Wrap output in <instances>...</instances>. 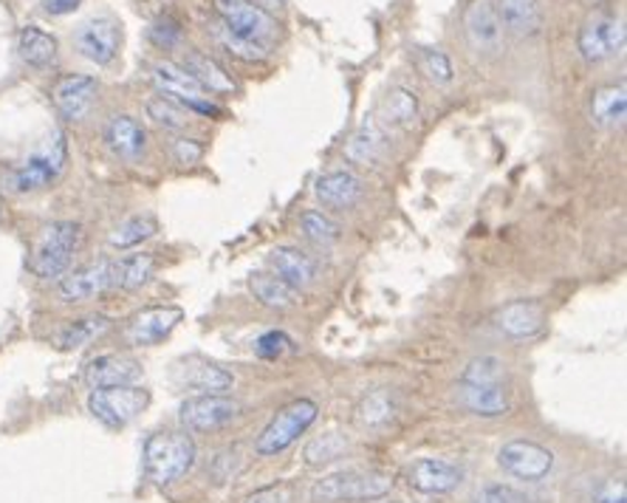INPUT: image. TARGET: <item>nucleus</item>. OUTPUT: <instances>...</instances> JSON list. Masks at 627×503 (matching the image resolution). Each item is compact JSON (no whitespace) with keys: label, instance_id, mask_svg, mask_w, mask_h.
Here are the masks:
<instances>
[{"label":"nucleus","instance_id":"4be33fe9","mask_svg":"<svg viewBox=\"0 0 627 503\" xmlns=\"http://www.w3.org/2000/svg\"><path fill=\"white\" fill-rule=\"evenodd\" d=\"M495 12L504 31H512L515 38H537L546 20L540 0H497Z\"/></svg>","mask_w":627,"mask_h":503},{"label":"nucleus","instance_id":"c03bdc74","mask_svg":"<svg viewBox=\"0 0 627 503\" xmlns=\"http://www.w3.org/2000/svg\"><path fill=\"white\" fill-rule=\"evenodd\" d=\"M475 503H528V497L523 492H517L515 486L489 484L478 492Z\"/></svg>","mask_w":627,"mask_h":503},{"label":"nucleus","instance_id":"9b49d317","mask_svg":"<svg viewBox=\"0 0 627 503\" xmlns=\"http://www.w3.org/2000/svg\"><path fill=\"white\" fill-rule=\"evenodd\" d=\"M119 43H122V31L111 18H91L74 31L77 51L97 66H111L119 54Z\"/></svg>","mask_w":627,"mask_h":503},{"label":"nucleus","instance_id":"a878e982","mask_svg":"<svg viewBox=\"0 0 627 503\" xmlns=\"http://www.w3.org/2000/svg\"><path fill=\"white\" fill-rule=\"evenodd\" d=\"M461 402L475 416H504L509 413V393L504 385H458Z\"/></svg>","mask_w":627,"mask_h":503},{"label":"nucleus","instance_id":"09e8293b","mask_svg":"<svg viewBox=\"0 0 627 503\" xmlns=\"http://www.w3.org/2000/svg\"><path fill=\"white\" fill-rule=\"evenodd\" d=\"M82 0H43L45 14H71L80 9Z\"/></svg>","mask_w":627,"mask_h":503},{"label":"nucleus","instance_id":"20e7f679","mask_svg":"<svg viewBox=\"0 0 627 503\" xmlns=\"http://www.w3.org/2000/svg\"><path fill=\"white\" fill-rule=\"evenodd\" d=\"M393 490V479L380 470H342V473L325 475L311 490L314 503H340V501H376Z\"/></svg>","mask_w":627,"mask_h":503},{"label":"nucleus","instance_id":"aec40b11","mask_svg":"<svg viewBox=\"0 0 627 503\" xmlns=\"http://www.w3.org/2000/svg\"><path fill=\"white\" fill-rule=\"evenodd\" d=\"M105 144L122 162H139L148 148V133L136 119L119 113L105 124Z\"/></svg>","mask_w":627,"mask_h":503},{"label":"nucleus","instance_id":"2eb2a0df","mask_svg":"<svg viewBox=\"0 0 627 503\" xmlns=\"http://www.w3.org/2000/svg\"><path fill=\"white\" fill-rule=\"evenodd\" d=\"M97 93H100V85H97L93 77L71 74V77H62V80L57 82L51 97H54V105L62 119H69V122H82V119L91 113L93 102H97Z\"/></svg>","mask_w":627,"mask_h":503},{"label":"nucleus","instance_id":"49530a36","mask_svg":"<svg viewBox=\"0 0 627 503\" xmlns=\"http://www.w3.org/2000/svg\"><path fill=\"white\" fill-rule=\"evenodd\" d=\"M594 503H625V484L621 481H605L594 495Z\"/></svg>","mask_w":627,"mask_h":503},{"label":"nucleus","instance_id":"f8f14e48","mask_svg":"<svg viewBox=\"0 0 627 503\" xmlns=\"http://www.w3.org/2000/svg\"><path fill=\"white\" fill-rule=\"evenodd\" d=\"M241 416V404L230 396H193L181 404V424L195 433L226 427Z\"/></svg>","mask_w":627,"mask_h":503},{"label":"nucleus","instance_id":"a18cd8bd","mask_svg":"<svg viewBox=\"0 0 627 503\" xmlns=\"http://www.w3.org/2000/svg\"><path fill=\"white\" fill-rule=\"evenodd\" d=\"M173 155L179 159L181 164H195L204 155V148H201L195 139H175L173 142Z\"/></svg>","mask_w":627,"mask_h":503},{"label":"nucleus","instance_id":"6e6552de","mask_svg":"<svg viewBox=\"0 0 627 503\" xmlns=\"http://www.w3.org/2000/svg\"><path fill=\"white\" fill-rule=\"evenodd\" d=\"M625 49V20L614 12H594L579 29V54L585 62H605Z\"/></svg>","mask_w":627,"mask_h":503},{"label":"nucleus","instance_id":"dca6fc26","mask_svg":"<svg viewBox=\"0 0 627 503\" xmlns=\"http://www.w3.org/2000/svg\"><path fill=\"white\" fill-rule=\"evenodd\" d=\"M108 289H113V261H97L62 278L60 300L82 303V300L100 298Z\"/></svg>","mask_w":627,"mask_h":503},{"label":"nucleus","instance_id":"b1692460","mask_svg":"<svg viewBox=\"0 0 627 503\" xmlns=\"http://www.w3.org/2000/svg\"><path fill=\"white\" fill-rule=\"evenodd\" d=\"M385 150H387V137L385 131H382V124L376 122V119L367 117L365 122L356 128L354 137L348 139V144H345V159L367 168V164L380 162L382 155H385Z\"/></svg>","mask_w":627,"mask_h":503},{"label":"nucleus","instance_id":"7ed1b4c3","mask_svg":"<svg viewBox=\"0 0 627 503\" xmlns=\"http://www.w3.org/2000/svg\"><path fill=\"white\" fill-rule=\"evenodd\" d=\"M65 164H69V142H65V133L54 131L38 153H31L18 170L9 173L7 187L20 195L38 193L60 179Z\"/></svg>","mask_w":627,"mask_h":503},{"label":"nucleus","instance_id":"bb28decb","mask_svg":"<svg viewBox=\"0 0 627 503\" xmlns=\"http://www.w3.org/2000/svg\"><path fill=\"white\" fill-rule=\"evenodd\" d=\"M627 117V88L625 82L619 85H603L590 97V119L599 128H619Z\"/></svg>","mask_w":627,"mask_h":503},{"label":"nucleus","instance_id":"f03ea898","mask_svg":"<svg viewBox=\"0 0 627 503\" xmlns=\"http://www.w3.org/2000/svg\"><path fill=\"white\" fill-rule=\"evenodd\" d=\"M82 243V227L77 221H54L40 230L38 247L31 255V272L43 280H60L69 274Z\"/></svg>","mask_w":627,"mask_h":503},{"label":"nucleus","instance_id":"37998d69","mask_svg":"<svg viewBox=\"0 0 627 503\" xmlns=\"http://www.w3.org/2000/svg\"><path fill=\"white\" fill-rule=\"evenodd\" d=\"M148 34L159 49H173V46H179L181 40V26L175 23L173 18H159L153 26H150Z\"/></svg>","mask_w":627,"mask_h":503},{"label":"nucleus","instance_id":"e433bc0d","mask_svg":"<svg viewBox=\"0 0 627 503\" xmlns=\"http://www.w3.org/2000/svg\"><path fill=\"white\" fill-rule=\"evenodd\" d=\"M461 385H504V362L497 356H478L464 368Z\"/></svg>","mask_w":627,"mask_h":503},{"label":"nucleus","instance_id":"6ab92c4d","mask_svg":"<svg viewBox=\"0 0 627 503\" xmlns=\"http://www.w3.org/2000/svg\"><path fill=\"white\" fill-rule=\"evenodd\" d=\"M82 376L91 388L136 385L142 380V365L128 354H105L88 362Z\"/></svg>","mask_w":627,"mask_h":503},{"label":"nucleus","instance_id":"79ce46f5","mask_svg":"<svg viewBox=\"0 0 627 503\" xmlns=\"http://www.w3.org/2000/svg\"><path fill=\"white\" fill-rule=\"evenodd\" d=\"M292 345L294 342L289 340L283 331H269V334H263L261 340H257L255 351H257V356H263V360H277V356L289 354Z\"/></svg>","mask_w":627,"mask_h":503},{"label":"nucleus","instance_id":"423d86ee","mask_svg":"<svg viewBox=\"0 0 627 503\" xmlns=\"http://www.w3.org/2000/svg\"><path fill=\"white\" fill-rule=\"evenodd\" d=\"M150 393L136 385H119V388H93L88 396V411L93 413L97 422L105 427H128L133 419L148 411Z\"/></svg>","mask_w":627,"mask_h":503},{"label":"nucleus","instance_id":"4468645a","mask_svg":"<svg viewBox=\"0 0 627 503\" xmlns=\"http://www.w3.org/2000/svg\"><path fill=\"white\" fill-rule=\"evenodd\" d=\"M173 376L179 385L193 388L201 396H224V391H230L235 385V376L226 368L215 365V362L204 360V356H186V360H181L175 365Z\"/></svg>","mask_w":627,"mask_h":503},{"label":"nucleus","instance_id":"0eeeda50","mask_svg":"<svg viewBox=\"0 0 627 503\" xmlns=\"http://www.w3.org/2000/svg\"><path fill=\"white\" fill-rule=\"evenodd\" d=\"M317 402H311V399H297V402H292L289 408H283L261 433V439H257L255 444V453L261 455V459H269V455H277L283 453V450H289L311 424L317 422Z\"/></svg>","mask_w":627,"mask_h":503},{"label":"nucleus","instance_id":"39448f33","mask_svg":"<svg viewBox=\"0 0 627 503\" xmlns=\"http://www.w3.org/2000/svg\"><path fill=\"white\" fill-rule=\"evenodd\" d=\"M215 12L232 34L266 51L280 38V26L255 0H215Z\"/></svg>","mask_w":627,"mask_h":503},{"label":"nucleus","instance_id":"393cba45","mask_svg":"<svg viewBox=\"0 0 627 503\" xmlns=\"http://www.w3.org/2000/svg\"><path fill=\"white\" fill-rule=\"evenodd\" d=\"M18 54L29 69L45 71L57 62V40L40 26H23L18 34Z\"/></svg>","mask_w":627,"mask_h":503},{"label":"nucleus","instance_id":"58836bf2","mask_svg":"<svg viewBox=\"0 0 627 503\" xmlns=\"http://www.w3.org/2000/svg\"><path fill=\"white\" fill-rule=\"evenodd\" d=\"M345 450H348V442H345L342 435L325 433V435H320V439H314V442L305 447V461H309L311 466L328 464V461L340 459Z\"/></svg>","mask_w":627,"mask_h":503},{"label":"nucleus","instance_id":"4c0bfd02","mask_svg":"<svg viewBox=\"0 0 627 503\" xmlns=\"http://www.w3.org/2000/svg\"><path fill=\"white\" fill-rule=\"evenodd\" d=\"M300 227H303L305 238H311L314 243H334L340 241L342 230L340 224H336L334 218L323 215V212L317 210H309L300 215Z\"/></svg>","mask_w":627,"mask_h":503},{"label":"nucleus","instance_id":"5701e85b","mask_svg":"<svg viewBox=\"0 0 627 503\" xmlns=\"http://www.w3.org/2000/svg\"><path fill=\"white\" fill-rule=\"evenodd\" d=\"M269 266L274 269L280 280H286L289 286L300 289L311 286L314 280H317V263L311 261L305 252L294 247H277L272 249V255H269Z\"/></svg>","mask_w":627,"mask_h":503},{"label":"nucleus","instance_id":"1a4fd4ad","mask_svg":"<svg viewBox=\"0 0 627 503\" xmlns=\"http://www.w3.org/2000/svg\"><path fill=\"white\" fill-rule=\"evenodd\" d=\"M153 82L162 88L168 97H173V102L179 100L181 108L186 105V111L221 117V108L212 102V93L204 91V88L199 85V80H195L193 74H186L181 66H175V62H159L153 69Z\"/></svg>","mask_w":627,"mask_h":503},{"label":"nucleus","instance_id":"9d476101","mask_svg":"<svg viewBox=\"0 0 627 503\" xmlns=\"http://www.w3.org/2000/svg\"><path fill=\"white\" fill-rule=\"evenodd\" d=\"M464 34L466 43L473 46V51H478V54H500V49H504V26H500L492 0H473L466 7Z\"/></svg>","mask_w":627,"mask_h":503},{"label":"nucleus","instance_id":"c85d7f7f","mask_svg":"<svg viewBox=\"0 0 627 503\" xmlns=\"http://www.w3.org/2000/svg\"><path fill=\"white\" fill-rule=\"evenodd\" d=\"M249 289L261 300L266 309H277V311H289L294 305H300V292L294 286H289L286 280H280L277 274H266L257 272L249 278Z\"/></svg>","mask_w":627,"mask_h":503},{"label":"nucleus","instance_id":"72a5a7b5","mask_svg":"<svg viewBox=\"0 0 627 503\" xmlns=\"http://www.w3.org/2000/svg\"><path fill=\"white\" fill-rule=\"evenodd\" d=\"M155 232H159V221H155L153 215H133L124 218L122 224L108 235V243H111L113 249H131L150 241Z\"/></svg>","mask_w":627,"mask_h":503},{"label":"nucleus","instance_id":"412c9836","mask_svg":"<svg viewBox=\"0 0 627 503\" xmlns=\"http://www.w3.org/2000/svg\"><path fill=\"white\" fill-rule=\"evenodd\" d=\"M497 329L504 331L512 340H526V336H535L543 331L546 323V311L535 300H515V303L504 305L497 311Z\"/></svg>","mask_w":627,"mask_h":503},{"label":"nucleus","instance_id":"ea45409f","mask_svg":"<svg viewBox=\"0 0 627 503\" xmlns=\"http://www.w3.org/2000/svg\"><path fill=\"white\" fill-rule=\"evenodd\" d=\"M418 66H422V74L427 77L429 82H435V85H449V82H453V62H449V57L442 54V51H422Z\"/></svg>","mask_w":627,"mask_h":503},{"label":"nucleus","instance_id":"c756f323","mask_svg":"<svg viewBox=\"0 0 627 503\" xmlns=\"http://www.w3.org/2000/svg\"><path fill=\"white\" fill-rule=\"evenodd\" d=\"M184 71L186 74H193L195 80H199V85L204 88V91H210L212 97H215V93H235L232 77L226 74L212 57L201 54V51H190V54H186Z\"/></svg>","mask_w":627,"mask_h":503},{"label":"nucleus","instance_id":"7c9ffc66","mask_svg":"<svg viewBox=\"0 0 627 503\" xmlns=\"http://www.w3.org/2000/svg\"><path fill=\"white\" fill-rule=\"evenodd\" d=\"M382 119L385 124L411 131L413 124L418 122V97L411 88H391L387 97L382 100Z\"/></svg>","mask_w":627,"mask_h":503},{"label":"nucleus","instance_id":"c9c22d12","mask_svg":"<svg viewBox=\"0 0 627 503\" xmlns=\"http://www.w3.org/2000/svg\"><path fill=\"white\" fill-rule=\"evenodd\" d=\"M148 117L153 119L159 128L164 131H184L186 124L193 122L190 111L181 108L179 102H173L170 97H155V100L148 102Z\"/></svg>","mask_w":627,"mask_h":503},{"label":"nucleus","instance_id":"f704fd0d","mask_svg":"<svg viewBox=\"0 0 627 503\" xmlns=\"http://www.w3.org/2000/svg\"><path fill=\"white\" fill-rule=\"evenodd\" d=\"M393 416H396V396H393V391H387V388L367 393V396L362 399L360 422L365 424V427H385Z\"/></svg>","mask_w":627,"mask_h":503},{"label":"nucleus","instance_id":"8fccbe9b","mask_svg":"<svg viewBox=\"0 0 627 503\" xmlns=\"http://www.w3.org/2000/svg\"><path fill=\"white\" fill-rule=\"evenodd\" d=\"M263 3H266V7H277L280 0H263Z\"/></svg>","mask_w":627,"mask_h":503},{"label":"nucleus","instance_id":"473e14b6","mask_svg":"<svg viewBox=\"0 0 627 503\" xmlns=\"http://www.w3.org/2000/svg\"><path fill=\"white\" fill-rule=\"evenodd\" d=\"M108 331H111V320L102 318V314H91V318L74 320L69 329H62L60 336H57V345L65 351H74L82 349V345H91L93 340H100Z\"/></svg>","mask_w":627,"mask_h":503},{"label":"nucleus","instance_id":"ddd939ff","mask_svg":"<svg viewBox=\"0 0 627 503\" xmlns=\"http://www.w3.org/2000/svg\"><path fill=\"white\" fill-rule=\"evenodd\" d=\"M497 464L520 481H543L554 466V453L535 442H509L497 453Z\"/></svg>","mask_w":627,"mask_h":503},{"label":"nucleus","instance_id":"a19ab883","mask_svg":"<svg viewBox=\"0 0 627 503\" xmlns=\"http://www.w3.org/2000/svg\"><path fill=\"white\" fill-rule=\"evenodd\" d=\"M215 38H218V43L224 46V49H230V54L241 57V60L255 62V60H263V57H266V49H261V46L249 43V40L232 34V31L226 29L224 23H221V29H215Z\"/></svg>","mask_w":627,"mask_h":503},{"label":"nucleus","instance_id":"2f4dec72","mask_svg":"<svg viewBox=\"0 0 627 503\" xmlns=\"http://www.w3.org/2000/svg\"><path fill=\"white\" fill-rule=\"evenodd\" d=\"M155 274V258L153 255H128L122 261H113V289H142L150 278Z\"/></svg>","mask_w":627,"mask_h":503},{"label":"nucleus","instance_id":"a211bd4d","mask_svg":"<svg viewBox=\"0 0 627 503\" xmlns=\"http://www.w3.org/2000/svg\"><path fill=\"white\" fill-rule=\"evenodd\" d=\"M461 481H464V473H461L458 466L442 459H418L407 470V484L416 492H424V495L453 492L455 486H461Z\"/></svg>","mask_w":627,"mask_h":503},{"label":"nucleus","instance_id":"de8ad7c7","mask_svg":"<svg viewBox=\"0 0 627 503\" xmlns=\"http://www.w3.org/2000/svg\"><path fill=\"white\" fill-rule=\"evenodd\" d=\"M246 503H289V490L286 486H269V490L249 495Z\"/></svg>","mask_w":627,"mask_h":503},{"label":"nucleus","instance_id":"f257e3e1","mask_svg":"<svg viewBox=\"0 0 627 503\" xmlns=\"http://www.w3.org/2000/svg\"><path fill=\"white\" fill-rule=\"evenodd\" d=\"M195 464V442L186 433L164 430L144 442V475L153 484L168 486L184 479Z\"/></svg>","mask_w":627,"mask_h":503},{"label":"nucleus","instance_id":"f3484780","mask_svg":"<svg viewBox=\"0 0 627 503\" xmlns=\"http://www.w3.org/2000/svg\"><path fill=\"white\" fill-rule=\"evenodd\" d=\"M181 318H184V311L175 309V305H155V309L139 311L128 325V342L144 349V345L168 340L175 325L181 323Z\"/></svg>","mask_w":627,"mask_h":503},{"label":"nucleus","instance_id":"cd10ccee","mask_svg":"<svg viewBox=\"0 0 627 503\" xmlns=\"http://www.w3.org/2000/svg\"><path fill=\"white\" fill-rule=\"evenodd\" d=\"M314 193L328 207H354L362 199V181L348 170H336V173H325L323 179H317Z\"/></svg>","mask_w":627,"mask_h":503}]
</instances>
